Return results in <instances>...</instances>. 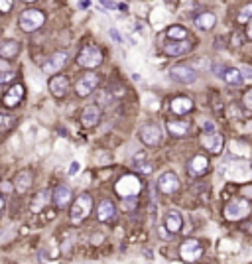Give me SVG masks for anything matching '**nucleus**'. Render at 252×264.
<instances>
[{
  "label": "nucleus",
  "mask_w": 252,
  "mask_h": 264,
  "mask_svg": "<svg viewBox=\"0 0 252 264\" xmlns=\"http://www.w3.org/2000/svg\"><path fill=\"white\" fill-rule=\"evenodd\" d=\"M101 6H103V8H110V10H113V8H119V2H101Z\"/></svg>",
  "instance_id": "4c0bfd02"
},
{
  "label": "nucleus",
  "mask_w": 252,
  "mask_h": 264,
  "mask_svg": "<svg viewBox=\"0 0 252 264\" xmlns=\"http://www.w3.org/2000/svg\"><path fill=\"white\" fill-rule=\"evenodd\" d=\"M222 79L229 85H240L242 83V75H240V71H238L237 67H227L225 73H222Z\"/></svg>",
  "instance_id": "a878e982"
},
{
  "label": "nucleus",
  "mask_w": 252,
  "mask_h": 264,
  "mask_svg": "<svg viewBox=\"0 0 252 264\" xmlns=\"http://www.w3.org/2000/svg\"><path fill=\"white\" fill-rule=\"evenodd\" d=\"M97 85H99V77H97L95 73H87L77 81L75 91H77V95H79V97H87V95H91V93L97 89Z\"/></svg>",
  "instance_id": "1a4fd4ad"
},
{
  "label": "nucleus",
  "mask_w": 252,
  "mask_h": 264,
  "mask_svg": "<svg viewBox=\"0 0 252 264\" xmlns=\"http://www.w3.org/2000/svg\"><path fill=\"white\" fill-rule=\"evenodd\" d=\"M79 170H81V164L75 160L71 162V166H69V170H67V176H77L79 174Z\"/></svg>",
  "instance_id": "f704fd0d"
},
{
  "label": "nucleus",
  "mask_w": 252,
  "mask_h": 264,
  "mask_svg": "<svg viewBox=\"0 0 252 264\" xmlns=\"http://www.w3.org/2000/svg\"><path fill=\"white\" fill-rule=\"evenodd\" d=\"M51 197H53V203L58 207L69 205V203H71V190L65 188V186H60L58 190L51 193Z\"/></svg>",
  "instance_id": "4be33fe9"
},
{
  "label": "nucleus",
  "mask_w": 252,
  "mask_h": 264,
  "mask_svg": "<svg viewBox=\"0 0 252 264\" xmlns=\"http://www.w3.org/2000/svg\"><path fill=\"white\" fill-rule=\"evenodd\" d=\"M189 174L191 176H203V174H207L209 170V160L205 158V156H193L191 162H189Z\"/></svg>",
  "instance_id": "dca6fc26"
},
{
  "label": "nucleus",
  "mask_w": 252,
  "mask_h": 264,
  "mask_svg": "<svg viewBox=\"0 0 252 264\" xmlns=\"http://www.w3.org/2000/svg\"><path fill=\"white\" fill-rule=\"evenodd\" d=\"M134 166L142 172V174H152V162L146 160V154L144 152H140V154H136V158H134Z\"/></svg>",
  "instance_id": "bb28decb"
},
{
  "label": "nucleus",
  "mask_w": 252,
  "mask_h": 264,
  "mask_svg": "<svg viewBox=\"0 0 252 264\" xmlns=\"http://www.w3.org/2000/svg\"><path fill=\"white\" fill-rule=\"evenodd\" d=\"M65 63H67V54L58 51V54H53L51 58L45 61L42 65V69H44V73H58V71H61L65 67Z\"/></svg>",
  "instance_id": "f8f14e48"
},
{
  "label": "nucleus",
  "mask_w": 252,
  "mask_h": 264,
  "mask_svg": "<svg viewBox=\"0 0 252 264\" xmlns=\"http://www.w3.org/2000/svg\"><path fill=\"white\" fill-rule=\"evenodd\" d=\"M140 140L150 148L158 146V144L162 142V130H160V126L154 124V122L144 124V126L140 128Z\"/></svg>",
  "instance_id": "0eeeda50"
},
{
  "label": "nucleus",
  "mask_w": 252,
  "mask_h": 264,
  "mask_svg": "<svg viewBox=\"0 0 252 264\" xmlns=\"http://www.w3.org/2000/svg\"><path fill=\"white\" fill-rule=\"evenodd\" d=\"M201 144L207 148L209 152H213V154H219L222 150V136L219 132H203L201 134Z\"/></svg>",
  "instance_id": "9b49d317"
},
{
  "label": "nucleus",
  "mask_w": 252,
  "mask_h": 264,
  "mask_svg": "<svg viewBox=\"0 0 252 264\" xmlns=\"http://www.w3.org/2000/svg\"><path fill=\"white\" fill-rule=\"evenodd\" d=\"M12 122H14V118L0 113V130H4V128H8V126H12Z\"/></svg>",
  "instance_id": "7c9ffc66"
},
{
  "label": "nucleus",
  "mask_w": 252,
  "mask_h": 264,
  "mask_svg": "<svg viewBox=\"0 0 252 264\" xmlns=\"http://www.w3.org/2000/svg\"><path fill=\"white\" fill-rule=\"evenodd\" d=\"M32 179H34V176H32L30 170H24V172H20V174H18V177H16V181H14L16 191H20V193L28 191V190H30V186H32Z\"/></svg>",
  "instance_id": "5701e85b"
},
{
  "label": "nucleus",
  "mask_w": 252,
  "mask_h": 264,
  "mask_svg": "<svg viewBox=\"0 0 252 264\" xmlns=\"http://www.w3.org/2000/svg\"><path fill=\"white\" fill-rule=\"evenodd\" d=\"M77 61L81 67H87V69H95L103 63V51L97 47V45H85L79 56H77Z\"/></svg>",
  "instance_id": "7ed1b4c3"
},
{
  "label": "nucleus",
  "mask_w": 252,
  "mask_h": 264,
  "mask_svg": "<svg viewBox=\"0 0 252 264\" xmlns=\"http://www.w3.org/2000/svg\"><path fill=\"white\" fill-rule=\"evenodd\" d=\"M170 77H172L176 83L189 85V83H193V81L197 79V73H195V69L189 67V65H176V67H172Z\"/></svg>",
  "instance_id": "6e6552de"
},
{
  "label": "nucleus",
  "mask_w": 252,
  "mask_h": 264,
  "mask_svg": "<svg viewBox=\"0 0 252 264\" xmlns=\"http://www.w3.org/2000/svg\"><path fill=\"white\" fill-rule=\"evenodd\" d=\"M16 77V73H12V71H2L0 73V85H4V83H8V81H12Z\"/></svg>",
  "instance_id": "72a5a7b5"
},
{
  "label": "nucleus",
  "mask_w": 252,
  "mask_h": 264,
  "mask_svg": "<svg viewBox=\"0 0 252 264\" xmlns=\"http://www.w3.org/2000/svg\"><path fill=\"white\" fill-rule=\"evenodd\" d=\"M2 205H4V201H2V199H0V209H2Z\"/></svg>",
  "instance_id": "a19ab883"
},
{
  "label": "nucleus",
  "mask_w": 252,
  "mask_h": 264,
  "mask_svg": "<svg viewBox=\"0 0 252 264\" xmlns=\"http://www.w3.org/2000/svg\"><path fill=\"white\" fill-rule=\"evenodd\" d=\"M163 223H165V229H167L172 235H176V233H179V231H181L183 217H181V213H178V211H170V213L165 215Z\"/></svg>",
  "instance_id": "6ab92c4d"
},
{
  "label": "nucleus",
  "mask_w": 252,
  "mask_h": 264,
  "mask_svg": "<svg viewBox=\"0 0 252 264\" xmlns=\"http://www.w3.org/2000/svg\"><path fill=\"white\" fill-rule=\"evenodd\" d=\"M158 190L165 193V195H172V193H176L179 190V179L178 176L174 174V172H165L160 176L158 179Z\"/></svg>",
  "instance_id": "9d476101"
},
{
  "label": "nucleus",
  "mask_w": 252,
  "mask_h": 264,
  "mask_svg": "<svg viewBox=\"0 0 252 264\" xmlns=\"http://www.w3.org/2000/svg\"><path fill=\"white\" fill-rule=\"evenodd\" d=\"M165 36H167L170 40H176V42H181V40H187V30L181 28V26H172V28H167V32H165Z\"/></svg>",
  "instance_id": "cd10ccee"
},
{
  "label": "nucleus",
  "mask_w": 252,
  "mask_h": 264,
  "mask_svg": "<svg viewBox=\"0 0 252 264\" xmlns=\"http://www.w3.org/2000/svg\"><path fill=\"white\" fill-rule=\"evenodd\" d=\"M47 87H49V91H51L55 97H65L67 91H69V81H67V77H63V75H55V77L49 79Z\"/></svg>",
  "instance_id": "2eb2a0df"
},
{
  "label": "nucleus",
  "mask_w": 252,
  "mask_h": 264,
  "mask_svg": "<svg viewBox=\"0 0 252 264\" xmlns=\"http://www.w3.org/2000/svg\"><path fill=\"white\" fill-rule=\"evenodd\" d=\"M242 107L246 111H252V89H248L244 95H242Z\"/></svg>",
  "instance_id": "c756f323"
},
{
  "label": "nucleus",
  "mask_w": 252,
  "mask_h": 264,
  "mask_svg": "<svg viewBox=\"0 0 252 264\" xmlns=\"http://www.w3.org/2000/svg\"><path fill=\"white\" fill-rule=\"evenodd\" d=\"M215 24H217V16L213 14V12H201V14L195 18V26L199 30H203V32L213 30Z\"/></svg>",
  "instance_id": "aec40b11"
},
{
  "label": "nucleus",
  "mask_w": 252,
  "mask_h": 264,
  "mask_svg": "<svg viewBox=\"0 0 252 264\" xmlns=\"http://www.w3.org/2000/svg\"><path fill=\"white\" fill-rule=\"evenodd\" d=\"M110 38H113L115 42H119V44H120V42H122V36H120V34H119V32H117V30H115V28L110 30Z\"/></svg>",
  "instance_id": "e433bc0d"
},
{
  "label": "nucleus",
  "mask_w": 252,
  "mask_h": 264,
  "mask_svg": "<svg viewBox=\"0 0 252 264\" xmlns=\"http://www.w3.org/2000/svg\"><path fill=\"white\" fill-rule=\"evenodd\" d=\"M142 190V183H140V179L136 176H124L120 177V181L117 183V193L122 195L124 199H128V197H134L138 191Z\"/></svg>",
  "instance_id": "423d86ee"
},
{
  "label": "nucleus",
  "mask_w": 252,
  "mask_h": 264,
  "mask_svg": "<svg viewBox=\"0 0 252 264\" xmlns=\"http://www.w3.org/2000/svg\"><path fill=\"white\" fill-rule=\"evenodd\" d=\"M179 254H181V258H183L185 262H195V260L201 258L203 247H201V243H199L197 239H187L185 243H181Z\"/></svg>",
  "instance_id": "39448f33"
},
{
  "label": "nucleus",
  "mask_w": 252,
  "mask_h": 264,
  "mask_svg": "<svg viewBox=\"0 0 252 264\" xmlns=\"http://www.w3.org/2000/svg\"><path fill=\"white\" fill-rule=\"evenodd\" d=\"M244 195H248L252 199V186H246V188H244Z\"/></svg>",
  "instance_id": "58836bf2"
},
{
  "label": "nucleus",
  "mask_w": 252,
  "mask_h": 264,
  "mask_svg": "<svg viewBox=\"0 0 252 264\" xmlns=\"http://www.w3.org/2000/svg\"><path fill=\"white\" fill-rule=\"evenodd\" d=\"M20 54V44L16 40H4L0 42V58L2 59H14Z\"/></svg>",
  "instance_id": "a211bd4d"
},
{
  "label": "nucleus",
  "mask_w": 252,
  "mask_h": 264,
  "mask_svg": "<svg viewBox=\"0 0 252 264\" xmlns=\"http://www.w3.org/2000/svg\"><path fill=\"white\" fill-rule=\"evenodd\" d=\"M246 34H248V38L252 40V20L248 22V26H246Z\"/></svg>",
  "instance_id": "ea45409f"
},
{
  "label": "nucleus",
  "mask_w": 252,
  "mask_h": 264,
  "mask_svg": "<svg viewBox=\"0 0 252 264\" xmlns=\"http://www.w3.org/2000/svg\"><path fill=\"white\" fill-rule=\"evenodd\" d=\"M238 71H240V75H242V81H250L252 83V67H248V65H242Z\"/></svg>",
  "instance_id": "2f4dec72"
},
{
  "label": "nucleus",
  "mask_w": 252,
  "mask_h": 264,
  "mask_svg": "<svg viewBox=\"0 0 252 264\" xmlns=\"http://www.w3.org/2000/svg\"><path fill=\"white\" fill-rule=\"evenodd\" d=\"M167 130L172 132L174 136H185L189 132V122H185V120H170Z\"/></svg>",
  "instance_id": "393cba45"
},
{
  "label": "nucleus",
  "mask_w": 252,
  "mask_h": 264,
  "mask_svg": "<svg viewBox=\"0 0 252 264\" xmlns=\"http://www.w3.org/2000/svg\"><path fill=\"white\" fill-rule=\"evenodd\" d=\"M165 54L167 56H174V58H179V56H185L193 49V42L191 40H181V42H170V44L163 45Z\"/></svg>",
  "instance_id": "ddd939ff"
},
{
  "label": "nucleus",
  "mask_w": 252,
  "mask_h": 264,
  "mask_svg": "<svg viewBox=\"0 0 252 264\" xmlns=\"http://www.w3.org/2000/svg\"><path fill=\"white\" fill-rule=\"evenodd\" d=\"M91 209H93V199H91V195L89 193H81V195L75 199L73 205H71V215H69V217H71V223H73V225H79V223L91 213Z\"/></svg>",
  "instance_id": "f03ea898"
},
{
  "label": "nucleus",
  "mask_w": 252,
  "mask_h": 264,
  "mask_svg": "<svg viewBox=\"0 0 252 264\" xmlns=\"http://www.w3.org/2000/svg\"><path fill=\"white\" fill-rule=\"evenodd\" d=\"M99 221H110L115 217V203L113 201H108V199H103L101 201V205H99Z\"/></svg>",
  "instance_id": "b1692460"
},
{
  "label": "nucleus",
  "mask_w": 252,
  "mask_h": 264,
  "mask_svg": "<svg viewBox=\"0 0 252 264\" xmlns=\"http://www.w3.org/2000/svg\"><path fill=\"white\" fill-rule=\"evenodd\" d=\"M252 16V4H248V6H244L242 10H240V14H238V20L240 22H244V20H248Z\"/></svg>",
  "instance_id": "473e14b6"
},
{
  "label": "nucleus",
  "mask_w": 252,
  "mask_h": 264,
  "mask_svg": "<svg viewBox=\"0 0 252 264\" xmlns=\"http://www.w3.org/2000/svg\"><path fill=\"white\" fill-rule=\"evenodd\" d=\"M172 111L176 113V115H187V113H191L193 111V101L191 99H187V97H178V99H174L172 101Z\"/></svg>",
  "instance_id": "412c9836"
},
{
  "label": "nucleus",
  "mask_w": 252,
  "mask_h": 264,
  "mask_svg": "<svg viewBox=\"0 0 252 264\" xmlns=\"http://www.w3.org/2000/svg\"><path fill=\"white\" fill-rule=\"evenodd\" d=\"M24 85H14V87L8 89V93L2 97V104L6 107V109H14L20 104V101L24 99Z\"/></svg>",
  "instance_id": "4468645a"
},
{
  "label": "nucleus",
  "mask_w": 252,
  "mask_h": 264,
  "mask_svg": "<svg viewBox=\"0 0 252 264\" xmlns=\"http://www.w3.org/2000/svg\"><path fill=\"white\" fill-rule=\"evenodd\" d=\"M99 120H101V109L95 107V104L87 107V109L83 111V115H81V122H83V126H87V128L95 126Z\"/></svg>",
  "instance_id": "f3484780"
},
{
  "label": "nucleus",
  "mask_w": 252,
  "mask_h": 264,
  "mask_svg": "<svg viewBox=\"0 0 252 264\" xmlns=\"http://www.w3.org/2000/svg\"><path fill=\"white\" fill-rule=\"evenodd\" d=\"M45 22V14L42 10H36V8H28V10H24L20 18H18V24H20V30L22 32H36V30H40L44 26Z\"/></svg>",
  "instance_id": "f257e3e1"
},
{
  "label": "nucleus",
  "mask_w": 252,
  "mask_h": 264,
  "mask_svg": "<svg viewBox=\"0 0 252 264\" xmlns=\"http://www.w3.org/2000/svg\"><path fill=\"white\" fill-rule=\"evenodd\" d=\"M12 2L10 0H0V12H10Z\"/></svg>",
  "instance_id": "c9c22d12"
},
{
  "label": "nucleus",
  "mask_w": 252,
  "mask_h": 264,
  "mask_svg": "<svg viewBox=\"0 0 252 264\" xmlns=\"http://www.w3.org/2000/svg\"><path fill=\"white\" fill-rule=\"evenodd\" d=\"M49 197V191H40L36 197H34V203H32V211H40L44 209L45 205V199Z\"/></svg>",
  "instance_id": "c85d7f7f"
},
{
  "label": "nucleus",
  "mask_w": 252,
  "mask_h": 264,
  "mask_svg": "<svg viewBox=\"0 0 252 264\" xmlns=\"http://www.w3.org/2000/svg\"><path fill=\"white\" fill-rule=\"evenodd\" d=\"M250 213V203L246 199H233L229 205L225 207V217L229 221L244 219Z\"/></svg>",
  "instance_id": "20e7f679"
}]
</instances>
